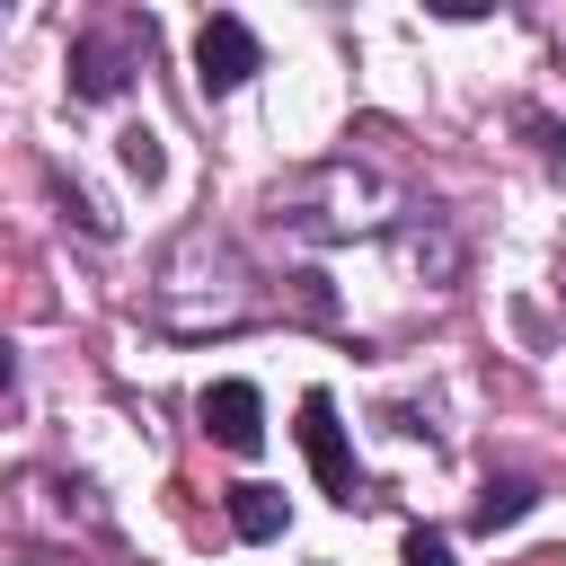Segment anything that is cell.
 <instances>
[{"label": "cell", "mask_w": 566, "mask_h": 566, "mask_svg": "<svg viewBox=\"0 0 566 566\" xmlns=\"http://www.w3.org/2000/svg\"><path fill=\"white\" fill-rule=\"evenodd\" d=\"M513 124H522V133H531V142H539V159H548V168H557V177H566V133H557V124H548V115H539V106H513Z\"/></svg>", "instance_id": "cell-13"}, {"label": "cell", "mask_w": 566, "mask_h": 566, "mask_svg": "<svg viewBox=\"0 0 566 566\" xmlns=\"http://www.w3.org/2000/svg\"><path fill=\"white\" fill-rule=\"evenodd\" d=\"M221 504H230V531H239V539H283V531H292V495L265 486V478H239Z\"/></svg>", "instance_id": "cell-9"}, {"label": "cell", "mask_w": 566, "mask_h": 566, "mask_svg": "<svg viewBox=\"0 0 566 566\" xmlns=\"http://www.w3.org/2000/svg\"><path fill=\"white\" fill-rule=\"evenodd\" d=\"M389 256H398V274H407V283L451 292V283H460V230H451V212H442L433 195H416V212L389 230Z\"/></svg>", "instance_id": "cell-5"}, {"label": "cell", "mask_w": 566, "mask_h": 566, "mask_svg": "<svg viewBox=\"0 0 566 566\" xmlns=\"http://www.w3.org/2000/svg\"><path fill=\"white\" fill-rule=\"evenodd\" d=\"M44 186H53V203H62V212H71L88 239H115V212H106V203H97V195H88L71 168H44Z\"/></svg>", "instance_id": "cell-11"}, {"label": "cell", "mask_w": 566, "mask_h": 566, "mask_svg": "<svg viewBox=\"0 0 566 566\" xmlns=\"http://www.w3.org/2000/svg\"><path fill=\"white\" fill-rule=\"evenodd\" d=\"M416 212V186L389 177L380 159L363 150H336V159H310L292 177L265 186V230L301 239V248H345V239H389L398 221Z\"/></svg>", "instance_id": "cell-2"}, {"label": "cell", "mask_w": 566, "mask_h": 566, "mask_svg": "<svg viewBox=\"0 0 566 566\" xmlns=\"http://www.w3.org/2000/svg\"><path fill=\"white\" fill-rule=\"evenodd\" d=\"M274 318H301V327H345V301H336V283H327L318 265H292V274H274Z\"/></svg>", "instance_id": "cell-8"}, {"label": "cell", "mask_w": 566, "mask_h": 566, "mask_svg": "<svg viewBox=\"0 0 566 566\" xmlns=\"http://www.w3.org/2000/svg\"><path fill=\"white\" fill-rule=\"evenodd\" d=\"M256 71H265L256 27H248V18H230V9H212V18L195 27V88H203V97H230V88H248Z\"/></svg>", "instance_id": "cell-6"}, {"label": "cell", "mask_w": 566, "mask_h": 566, "mask_svg": "<svg viewBox=\"0 0 566 566\" xmlns=\"http://www.w3.org/2000/svg\"><path fill=\"white\" fill-rule=\"evenodd\" d=\"M9 380H18V345L0 336V389H9Z\"/></svg>", "instance_id": "cell-15"}, {"label": "cell", "mask_w": 566, "mask_h": 566, "mask_svg": "<svg viewBox=\"0 0 566 566\" xmlns=\"http://www.w3.org/2000/svg\"><path fill=\"white\" fill-rule=\"evenodd\" d=\"M531 504H539V478H522V469H495V478L478 486V504H469V531H486V539H495V531H513Z\"/></svg>", "instance_id": "cell-10"}, {"label": "cell", "mask_w": 566, "mask_h": 566, "mask_svg": "<svg viewBox=\"0 0 566 566\" xmlns=\"http://www.w3.org/2000/svg\"><path fill=\"white\" fill-rule=\"evenodd\" d=\"M150 53H159V18H150V9H97V18L71 35V53H62V88H71L80 106H115V97L142 80Z\"/></svg>", "instance_id": "cell-3"}, {"label": "cell", "mask_w": 566, "mask_h": 566, "mask_svg": "<svg viewBox=\"0 0 566 566\" xmlns=\"http://www.w3.org/2000/svg\"><path fill=\"white\" fill-rule=\"evenodd\" d=\"M195 416H203V433H212L221 451H239V460L265 451V398H256V380H212V389L195 398Z\"/></svg>", "instance_id": "cell-7"}, {"label": "cell", "mask_w": 566, "mask_h": 566, "mask_svg": "<svg viewBox=\"0 0 566 566\" xmlns=\"http://www.w3.org/2000/svg\"><path fill=\"white\" fill-rule=\"evenodd\" d=\"M301 451H310V469H318V495H327V504H345V513H371V504H380V478H363V469H354V442H345V424H336V398H327V389H301Z\"/></svg>", "instance_id": "cell-4"}, {"label": "cell", "mask_w": 566, "mask_h": 566, "mask_svg": "<svg viewBox=\"0 0 566 566\" xmlns=\"http://www.w3.org/2000/svg\"><path fill=\"white\" fill-rule=\"evenodd\" d=\"M115 159H124V177H133V186H159V177H168V150H159V133H150V124H124V133H115Z\"/></svg>", "instance_id": "cell-12"}, {"label": "cell", "mask_w": 566, "mask_h": 566, "mask_svg": "<svg viewBox=\"0 0 566 566\" xmlns=\"http://www.w3.org/2000/svg\"><path fill=\"white\" fill-rule=\"evenodd\" d=\"M398 557H407V566H451V531H424V522H416V531L398 539Z\"/></svg>", "instance_id": "cell-14"}, {"label": "cell", "mask_w": 566, "mask_h": 566, "mask_svg": "<svg viewBox=\"0 0 566 566\" xmlns=\"http://www.w3.org/2000/svg\"><path fill=\"white\" fill-rule=\"evenodd\" d=\"M256 318H274V274H256V256L230 230L186 221L150 265V327L195 345V336H239Z\"/></svg>", "instance_id": "cell-1"}]
</instances>
